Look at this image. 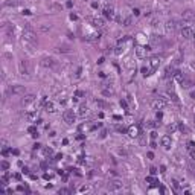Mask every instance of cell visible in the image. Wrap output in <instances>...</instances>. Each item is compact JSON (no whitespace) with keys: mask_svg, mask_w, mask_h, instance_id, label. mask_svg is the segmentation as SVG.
<instances>
[{"mask_svg":"<svg viewBox=\"0 0 195 195\" xmlns=\"http://www.w3.org/2000/svg\"><path fill=\"white\" fill-rule=\"evenodd\" d=\"M56 52H61V53H69V52H70V47H69V46H66V44L58 46V47H56Z\"/></svg>","mask_w":195,"mask_h":195,"instance_id":"18","label":"cell"},{"mask_svg":"<svg viewBox=\"0 0 195 195\" xmlns=\"http://www.w3.org/2000/svg\"><path fill=\"white\" fill-rule=\"evenodd\" d=\"M107 136V131L105 130H102V133H101V137H102V139H104V137H105Z\"/></svg>","mask_w":195,"mask_h":195,"instance_id":"40","label":"cell"},{"mask_svg":"<svg viewBox=\"0 0 195 195\" xmlns=\"http://www.w3.org/2000/svg\"><path fill=\"white\" fill-rule=\"evenodd\" d=\"M150 172H151V175H156V174H157V169H156V168H151Z\"/></svg>","mask_w":195,"mask_h":195,"instance_id":"35","label":"cell"},{"mask_svg":"<svg viewBox=\"0 0 195 195\" xmlns=\"http://www.w3.org/2000/svg\"><path fill=\"white\" fill-rule=\"evenodd\" d=\"M35 101V95H25L23 96V99H21V105H29V104H32Z\"/></svg>","mask_w":195,"mask_h":195,"instance_id":"12","label":"cell"},{"mask_svg":"<svg viewBox=\"0 0 195 195\" xmlns=\"http://www.w3.org/2000/svg\"><path fill=\"white\" fill-rule=\"evenodd\" d=\"M150 61H151V69H152V70H156V69L160 66V58L159 56H152Z\"/></svg>","mask_w":195,"mask_h":195,"instance_id":"16","label":"cell"},{"mask_svg":"<svg viewBox=\"0 0 195 195\" xmlns=\"http://www.w3.org/2000/svg\"><path fill=\"white\" fill-rule=\"evenodd\" d=\"M133 12H134V15H139V14H140V11H139V9H134Z\"/></svg>","mask_w":195,"mask_h":195,"instance_id":"42","label":"cell"},{"mask_svg":"<svg viewBox=\"0 0 195 195\" xmlns=\"http://www.w3.org/2000/svg\"><path fill=\"white\" fill-rule=\"evenodd\" d=\"M2 169H3V171H8V169H9V163L6 162V160L2 162Z\"/></svg>","mask_w":195,"mask_h":195,"instance_id":"26","label":"cell"},{"mask_svg":"<svg viewBox=\"0 0 195 195\" xmlns=\"http://www.w3.org/2000/svg\"><path fill=\"white\" fill-rule=\"evenodd\" d=\"M172 186L175 187V191H178V189H180V186H178V181H177V180H172Z\"/></svg>","mask_w":195,"mask_h":195,"instance_id":"31","label":"cell"},{"mask_svg":"<svg viewBox=\"0 0 195 195\" xmlns=\"http://www.w3.org/2000/svg\"><path fill=\"white\" fill-rule=\"evenodd\" d=\"M104 15H105L107 18H113V17H114V11H113L111 8H110V9L107 8V9H104Z\"/></svg>","mask_w":195,"mask_h":195,"instance_id":"19","label":"cell"},{"mask_svg":"<svg viewBox=\"0 0 195 195\" xmlns=\"http://www.w3.org/2000/svg\"><path fill=\"white\" fill-rule=\"evenodd\" d=\"M181 18L185 20V21H192L195 18V12L192 9H186V11H183L181 12Z\"/></svg>","mask_w":195,"mask_h":195,"instance_id":"10","label":"cell"},{"mask_svg":"<svg viewBox=\"0 0 195 195\" xmlns=\"http://www.w3.org/2000/svg\"><path fill=\"white\" fill-rule=\"evenodd\" d=\"M151 50V47H142V46H137L136 47V56L137 58H145L146 53Z\"/></svg>","mask_w":195,"mask_h":195,"instance_id":"9","label":"cell"},{"mask_svg":"<svg viewBox=\"0 0 195 195\" xmlns=\"http://www.w3.org/2000/svg\"><path fill=\"white\" fill-rule=\"evenodd\" d=\"M139 133H140V128H139V127H130V128H128V134H130L131 137H137Z\"/></svg>","mask_w":195,"mask_h":195,"instance_id":"15","label":"cell"},{"mask_svg":"<svg viewBox=\"0 0 195 195\" xmlns=\"http://www.w3.org/2000/svg\"><path fill=\"white\" fill-rule=\"evenodd\" d=\"M187 151L194 152V142H187Z\"/></svg>","mask_w":195,"mask_h":195,"instance_id":"28","label":"cell"},{"mask_svg":"<svg viewBox=\"0 0 195 195\" xmlns=\"http://www.w3.org/2000/svg\"><path fill=\"white\" fill-rule=\"evenodd\" d=\"M75 96H76V98H81V96H84V91H81V90H78V91L75 93Z\"/></svg>","mask_w":195,"mask_h":195,"instance_id":"33","label":"cell"},{"mask_svg":"<svg viewBox=\"0 0 195 195\" xmlns=\"http://www.w3.org/2000/svg\"><path fill=\"white\" fill-rule=\"evenodd\" d=\"M178 26H180V23H178L177 20H168V21L165 23V29H166V32H174Z\"/></svg>","mask_w":195,"mask_h":195,"instance_id":"8","label":"cell"},{"mask_svg":"<svg viewBox=\"0 0 195 195\" xmlns=\"http://www.w3.org/2000/svg\"><path fill=\"white\" fill-rule=\"evenodd\" d=\"M18 73L21 76H29L31 75V64H29V61H26V60L18 61Z\"/></svg>","mask_w":195,"mask_h":195,"instance_id":"1","label":"cell"},{"mask_svg":"<svg viewBox=\"0 0 195 195\" xmlns=\"http://www.w3.org/2000/svg\"><path fill=\"white\" fill-rule=\"evenodd\" d=\"M165 105H168V99L165 96H159V98H156L152 102H151V107L154 108V110H162Z\"/></svg>","mask_w":195,"mask_h":195,"instance_id":"3","label":"cell"},{"mask_svg":"<svg viewBox=\"0 0 195 195\" xmlns=\"http://www.w3.org/2000/svg\"><path fill=\"white\" fill-rule=\"evenodd\" d=\"M44 110L47 111V113H55L56 111V107H55V104L53 102H44Z\"/></svg>","mask_w":195,"mask_h":195,"instance_id":"14","label":"cell"},{"mask_svg":"<svg viewBox=\"0 0 195 195\" xmlns=\"http://www.w3.org/2000/svg\"><path fill=\"white\" fill-rule=\"evenodd\" d=\"M148 159H154V154H152V152H148Z\"/></svg>","mask_w":195,"mask_h":195,"instance_id":"45","label":"cell"},{"mask_svg":"<svg viewBox=\"0 0 195 195\" xmlns=\"http://www.w3.org/2000/svg\"><path fill=\"white\" fill-rule=\"evenodd\" d=\"M25 117H26L27 121L34 122V121H35V117H37V113H26V116H25Z\"/></svg>","mask_w":195,"mask_h":195,"instance_id":"22","label":"cell"},{"mask_svg":"<svg viewBox=\"0 0 195 195\" xmlns=\"http://www.w3.org/2000/svg\"><path fill=\"white\" fill-rule=\"evenodd\" d=\"M49 8L52 9V11H60V9H61V5H56V3H50V5H49Z\"/></svg>","mask_w":195,"mask_h":195,"instance_id":"24","label":"cell"},{"mask_svg":"<svg viewBox=\"0 0 195 195\" xmlns=\"http://www.w3.org/2000/svg\"><path fill=\"white\" fill-rule=\"evenodd\" d=\"M180 130H181V131H185V133H189V128H187L186 125H180Z\"/></svg>","mask_w":195,"mask_h":195,"instance_id":"32","label":"cell"},{"mask_svg":"<svg viewBox=\"0 0 195 195\" xmlns=\"http://www.w3.org/2000/svg\"><path fill=\"white\" fill-rule=\"evenodd\" d=\"M160 143H162V146L169 148V146H171V137H169V136H163V137L160 139Z\"/></svg>","mask_w":195,"mask_h":195,"instance_id":"17","label":"cell"},{"mask_svg":"<svg viewBox=\"0 0 195 195\" xmlns=\"http://www.w3.org/2000/svg\"><path fill=\"white\" fill-rule=\"evenodd\" d=\"M17 191H18V192H25V187H23L21 185H20V186L17 187Z\"/></svg>","mask_w":195,"mask_h":195,"instance_id":"38","label":"cell"},{"mask_svg":"<svg viewBox=\"0 0 195 195\" xmlns=\"http://www.w3.org/2000/svg\"><path fill=\"white\" fill-rule=\"evenodd\" d=\"M121 105L124 107V108H127V102H125V101H121Z\"/></svg>","mask_w":195,"mask_h":195,"instance_id":"43","label":"cell"},{"mask_svg":"<svg viewBox=\"0 0 195 195\" xmlns=\"http://www.w3.org/2000/svg\"><path fill=\"white\" fill-rule=\"evenodd\" d=\"M72 191L70 189H66V187H61V189H60V191H58V194L61 195V194H70Z\"/></svg>","mask_w":195,"mask_h":195,"instance_id":"27","label":"cell"},{"mask_svg":"<svg viewBox=\"0 0 195 195\" xmlns=\"http://www.w3.org/2000/svg\"><path fill=\"white\" fill-rule=\"evenodd\" d=\"M40 146H41V145H40V143H35V145H34V150H38V148H40Z\"/></svg>","mask_w":195,"mask_h":195,"instance_id":"44","label":"cell"},{"mask_svg":"<svg viewBox=\"0 0 195 195\" xmlns=\"http://www.w3.org/2000/svg\"><path fill=\"white\" fill-rule=\"evenodd\" d=\"M70 20H78V17H76L75 14H70Z\"/></svg>","mask_w":195,"mask_h":195,"instance_id":"41","label":"cell"},{"mask_svg":"<svg viewBox=\"0 0 195 195\" xmlns=\"http://www.w3.org/2000/svg\"><path fill=\"white\" fill-rule=\"evenodd\" d=\"M23 14H25V15H31V14H32V12H31V11H29V9H25V11H23Z\"/></svg>","mask_w":195,"mask_h":195,"instance_id":"37","label":"cell"},{"mask_svg":"<svg viewBox=\"0 0 195 195\" xmlns=\"http://www.w3.org/2000/svg\"><path fill=\"white\" fill-rule=\"evenodd\" d=\"M172 76H174V79H177L178 82H180V84H181V82L185 81V78H186V76L183 75V72H180V70H174Z\"/></svg>","mask_w":195,"mask_h":195,"instance_id":"13","label":"cell"},{"mask_svg":"<svg viewBox=\"0 0 195 195\" xmlns=\"http://www.w3.org/2000/svg\"><path fill=\"white\" fill-rule=\"evenodd\" d=\"M8 93H11V95H23V93H25V87H23V85H18V84L9 85Z\"/></svg>","mask_w":195,"mask_h":195,"instance_id":"7","label":"cell"},{"mask_svg":"<svg viewBox=\"0 0 195 195\" xmlns=\"http://www.w3.org/2000/svg\"><path fill=\"white\" fill-rule=\"evenodd\" d=\"M96 105H98V107H102V108H105L107 104L104 102V101H96Z\"/></svg>","mask_w":195,"mask_h":195,"instance_id":"29","label":"cell"},{"mask_svg":"<svg viewBox=\"0 0 195 195\" xmlns=\"http://www.w3.org/2000/svg\"><path fill=\"white\" fill-rule=\"evenodd\" d=\"M87 113H89V108H87L85 105H81V107H79V111H78V114H79L81 117H84Z\"/></svg>","mask_w":195,"mask_h":195,"instance_id":"20","label":"cell"},{"mask_svg":"<svg viewBox=\"0 0 195 195\" xmlns=\"http://www.w3.org/2000/svg\"><path fill=\"white\" fill-rule=\"evenodd\" d=\"M107 187H108V191H119V189H122V183L119 180H114V181H110Z\"/></svg>","mask_w":195,"mask_h":195,"instance_id":"11","label":"cell"},{"mask_svg":"<svg viewBox=\"0 0 195 195\" xmlns=\"http://www.w3.org/2000/svg\"><path fill=\"white\" fill-rule=\"evenodd\" d=\"M27 131H29L31 134H35L37 133V128H35V127H29V128H27Z\"/></svg>","mask_w":195,"mask_h":195,"instance_id":"30","label":"cell"},{"mask_svg":"<svg viewBox=\"0 0 195 195\" xmlns=\"http://www.w3.org/2000/svg\"><path fill=\"white\" fill-rule=\"evenodd\" d=\"M41 64H43V67H46V69H55V67H56V61H55L53 58H50V56H44V58L41 60Z\"/></svg>","mask_w":195,"mask_h":195,"instance_id":"6","label":"cell"},{"mask_svg":"<svg viewBox=\"0 0 195 195\" xmlns=\"http://www.w3.org/2000/svg\"><path fill=\"white\" fill-rule=\"evenodd\" d=\"M151 40V43H154V44H157V43H160L162 41V37H159V35H152L150 38Z\"/></svg>","mask_w":195,"mask_h":195,"instance_id":"23","label":"cell"},{"mask_svg":"<svg viewBox=\"0 0 195 195\" xmlns=\"http://www.w3.org/2000/svg\"><path fill=\"white\" fill-rule=\"evenodd\" d=\"M180 35L186 40H191V38H194V29L189 26H183L180 29Z\"/></svg>","mask_w":195,"mask_h":195,"instance_id":"5","label":"cell"},{"mask_svg":"<svg viewBox=\"0 0 195 195\" xmlns=\"http://www.w3.org/2000/svg\"><path fill=\"white\" fill-rule=\"evenodd\" d=\"M151 70H152V69H146V67H143V69H142L143 76H150V75H151Z\"/></svg>","mask_w":195,"mask_h":195,"instance_id":"25","label":"cell"},{"mask_svg":"<svg viewBox=\"0 0 195 195\" xmlns=\"http://www.w3.org/2000/svg\"><path fill=\"white\" fill-rule=\"evenodd\" d=\"M175 128H177V127H175V125H169V127H168V130H169V131H174V130H175Z\"/></svg>","mask_w":195,"mask_h":195,"instance_id":"36","label":"cell"},{"mask_svg":"<svg viewBox=\"0 0 195 195\" xmlns=\"http://www.w3.org/2000/svg\"><path fill=\"white\" fill-rule=\"evenodd\" d=\"M62 119H64V122L66 124L72 125L73 122H75V119H76V116H75V113L72 111V110H66L64 113H62Z\"/></svg>","mask_w":195,"mask_h":195,"instance_id":"4","label":"cell"},{"mask_svg":"<svg viewBox=\"0 0 195 195\" xmlns=\"http://www.w3.org/2000/svg\"><path fill=\"white\" fill-rule=\"evenodd\" d=\"M191 98H194V99H195V91H192V93H191Z\"/></svg>","mask_w":195,"mask_h":195,"instance_id":"46","label":"cell"},{"mask_svg":"<svg viewBox=\"0 0 195 195\" xmlns=\"http://www.w3.org/2000/svg\"><path fill=\"white\" fill-rule=\"evenodd\" d=\"M93 23H95V26H98V27H102L105 25L104 18H93Z\"/></svg>","mask_w":195,"mask_h":195,"instance_id":"21","label":"cell"},{"mask_svg":"<svg viewBox=\"0 0 195 195\" xmlns=\"http://www.w3.org/2000/svg\"><path fill=\"white\" fill-rule=\"evenodd\" d=\"M66 6H67V8H72V6H73V2H72V0H67V3H66Z\"/></svg>","mask_w":195,"mask_h":195,"instance_id":"34","label":"cell"},{"mask_svg":"<svg viewBox=\"0 0 195 195\" xmlns=\"http://www.w3.org/2000/svg\"><path fill=\"white\" fill-rule=\"evenodd\" d=\"M40 29H41L43 32H47V31H49V27H47V26H41V27H40Z\"/></svg>","mask_w":195,"mask_h":195,"instance_id":"39","label":"cell"},{"mask_svg":"<svg viewBox=\"0 0 195 195\" xmlns=\"http://www.w3.org/2000/svg\"><path fill=\"white\" fill-rule=\"evenodd\" d=\"M23 41H27L31 44H37V34L32 29H25L23 31Z\"/></svg>","mask_w":195,"mask_h":195,"instance_id":"2","label":"cell"},{"mask_svg":"<svg viewBox=\"0 0 195 195\" xmlns=\"http://www.w3.org/2000/svg\"><path fill=\"white\" fill-rule=\"evenodd\" d=\"M194 40H195V29H194Z\"/></svg>","mask_w":195,"mask_h":195,"instance_id":"47","label":"cell"}]
</instances>
